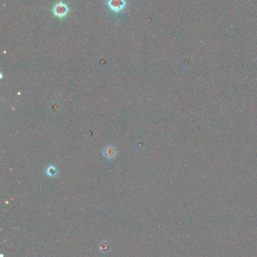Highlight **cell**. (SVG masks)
<instances>
[{"label": "cell", "instance_id": "6da1fadb", "mask_svg": "<svg viewBox=\"0 0 257 257\" xmlns=\"http://www.w3.org/2000/svg\"><path fill=\"white\" fill-rule=\"evenodd\" d=\"M108 5L112 11H120L124 8L125 3L124 0H109Z\"/></svg>", "mask_w": 257, "mask_h": 257}, {"label": "cell", "instance_id": "3957f363", "mask_svg": "<svg viewBox=\"0 0 257 257\" xmlns=\"http://www.w3.org/2000/svg\"><path fill=\"white\" fill-rule=\"evenodd\" d=\"M103 154L107 159H112L115 157L116 150L115 148L112 146H107L104 148Z\"/></svg>", "mask_w": 257, "mask_h": 257}, {"label": "cell", "instance_id": "277c9868", "mask_svg": "<svg viewBox=\"0 0 257 257\" xmlns=\"http://www.w3.org/2000/svg\"><path fill=\"white\" fill-rule=\"evenodd\" d=\"M47 174L48 175V176L50 177H54L56 175L57 172H58V171H57V169L55 168L54 166H49L48 168L47 169Z\"/></svg>", "mask_w": 257, "mask_h": 257}, {"label": "cell", "instance_id": "7a4b0ae2", "mask_svg": "<svg viewBox=\"0 0 257 257\" xmlns=\"http://www.w3.org/2000/svg\"><path fill=\"white\" fill-rule=\"evenodd\" d=\"M67 11H68L67 6L62 3H59L58 5H56L54 8V14L58 17L65 16V15L67 14Z\"/></svg>", "mask_w": 257, "mask_h": 257}]
</instances>
